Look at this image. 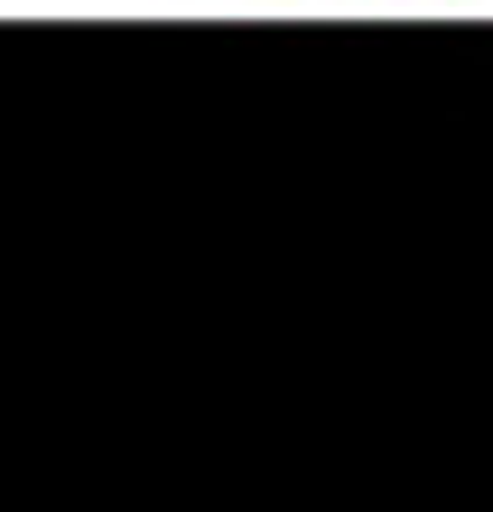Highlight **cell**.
I'll return each mask as SVG.
<instances>
[{
  "instance_id": "cell-1",
  "label": "cell",
  "mask_w": 493,
  "mask_h": 512,
  "mask_svg": "<svg viewBox=\"0 0 493 512\" xmlns=\"http://www.w3.org/2000/svg\"><path fill=\"white\" fill-rule=\"evenodd\" d=\"M149 10V0H140ZM168 10H187V19H205V10H252V19H289V10H326V19H363V10H382V0H168ZM400 19H438L447 0H391ZM466 10H493V0H466Z\"/></svg>"
}]
</instances>
